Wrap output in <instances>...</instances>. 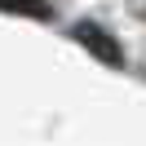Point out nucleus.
I'll return each mask as SVG.
<instances>
[{
    "label": "nucleus",
    "instance_id": "obj_1",
    "mask_svg": "<svg viewBox=\"0 0 146 146\" xmlns=\"http://www.w3.org/2000/svg\"><path fill=\"white\" fill-rule=\"evenodd\" d=\"M71 36H75V44H84L93 58H102L106 66H119V62H124V49H119V40L111 36L106 27H98V22H80Z\"/></svg>",
    "mask_w": 146,
    "mask_h": 146
}]
</instances>
